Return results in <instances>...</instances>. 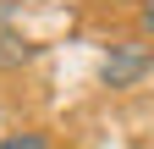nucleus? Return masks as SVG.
<instances>
[{
    "instance_id": "obj_2",
    "label": "nucleus",
    "mask_w": 154,
    "mask_h": 149,
    "mask_svg": "<svg viewBox=\"0 0 154 149\" xmlns=\"http://www.w3.org/2000/svg\"><path fill=\"white\" fill-rule=\"evenodd\" d=\"M33 55H38V44H28V39H17V33L0 28V66H22V61H33Z\"/></svg>"
},
{
    "instance_id": "obj_1",
    "label": "nucleus",
    "mask_w": 154,
    "mask_h": 149,
    "mask_svg": "<svg viewBox=\"0 0 154 149\" xmlns=\"http://www.w3.org/2000/svg\"><path fill=\"white\" fill-rule=\"evenodd\" d=\"M149 66H154L149 44L121 39V44H110V50H105V61H99V83H105V88H132V83H138Z\"/></svg>"
},
{
    "instance_id": "obj_4",
    "label": "nucleus",
    "mask_w": 154,
    "mask_h": 149,
    "mask_svg": "<svg viewBox=\"0 0 154 149\" xmlns=\"http://www.w3.org/2000/svg\"><path fill=\"white\" fill-rule=\"evenodd\" d=\"M138 33L154 39V0H138Z\"/></svg>"
},
{
    "instance_id": "obj_3",
    "label": "nucleus",
    "mask_w": 154,
    "mask_h": 149,
    "mask_svg": "<svg viewBox=\"0 0 154 149\" xmlns=\"http://www.w3.org/2000/svg\"><path fill=\"white\" fill-rule=\"evenodd\" d=\"M0 149H55V144H50V133H38V127H22V133L0 138Z\"/></svg>"
}]
</instances>
